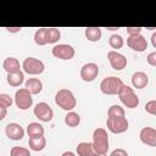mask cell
Instances as JSON below:
<instances>
[{
	"label": "cell",
	"mask_w": 156,
	"mask_h": 156,
	"mask_svg": "<svg viewBox=\"0 0 156 156\" xmlns=\"http://www.w3.org/2000/svg\"><path fill=\"white\" fill-rule=\"evenodd\" d=\"M55 104L61 107L65 111H72L76 105H77V100L74 94L69 90V89H60L56 95H55Z\"/></svg>",
	"instance_id": "3957f363"
},
{
	"label": "cell",
	"mask_w": 156,
	"mask_h": 156,
	"mask_svg": "<svg viewBox=\"0 0 156 156\" xmlns=\"http://www.w3.org/2000/svg\"><path fill=\"white\" fill-rule=\"evenodd\" d=\"M106 29H108V30H116V29H118V27H107Z\"/></svg>",
	"instance_id": "8d00e7d4"
},
{
	"label": "cell",
	"mask_w": 156,
	"mask_h": 156,
	"mask_svg": "<svg viewBox=\"0 0 156 156\" xmlns=\"http://www.w3.org/2000/svg\"><path fill=\"white\" fill-rule=\"evenodd\" d=\"M100 156H106V155H100Z\"/></svg>",
	"instance_id": "74e56055"
},
{
	"label": "cell",
	"mask_w": 156,
	"mask_h": 156,
	"mask_svg": "<svg viewBox=\"0 0 156 156\" xmlns=\"http://www.w3.org/2000/svg\"><path fill=\"white\" fill-rule=\"evenodd\" d=\"M132 84L136 89H144L149 84V77L145 72L138 71L132 76Z\"/></svg>",
	"instance_id": "2e32d148"
},
{
	"label": "cell",
	"mask_w": 156,
	"mask_h": 156,
	"mask_svg": "<svg viewBox=\"0 0 156 156\" xmlns=\"http://www.w3.org/2000/svg\"><path fill=\"white\" fill-rule=\"evenodd\" d=\"M52 55L56 57V58H60V60H71L76 51L73 49V46L68 45V44H58V45H55L51 50Z\"/></svg>",
	"instance_id": "30bf717a"
},
{
	"label": "cell",
	"mask_w": 156,
	"mask_h": 156,
	"mask_svg": "<svg viewBox=\"0 0 156 156\" xmlns=\"http://www.w3.org/2000/svg\"><path fill=\"white\" fill-rule=\"evenodd\" d=\"M61 38V32L57 28H39L34 33V43L37 45L54 44Z\"/></svg>",
	"instance_id": "6da1fadb"
},
{
	"label": "cell",
	"mask_w": 156,
	"mask_h": 156,
	"mask_svg": "<svg viewBox=\"0 0 156 156\" xmlns=\"http://www.w3.org/2000/svg\"><path fill=\"white\" fill-rule=\"evenodd\" d=\"M107 58H108L111 67L116 71H121V69L126 68V66H127V57L115 50H111L107 52Z\"/></svg>",
	"instance_id": "8fae6325"
},
{
	"label": "cell",
	"mask_w": 156,
	"mask_h": 156,
	"mask_svg": "<svg viewBox=\"0 0 156 156\" xmlns=\"http://www.w3.org/2000/svg\"><path fill=\"white\" fill-rule=\"evenodd\" d=\"M15 104L20 110H28L33 105L32 94L26 88L18 89L15 94Z\"/></svg>",
	"instance_id": "ba28073f"
},
{
	"label": "cell",
	"mask_w": 156,
	"mask_h": 156,
	"mask_svg": "<svg viewBox=\"0 0 156 156\" xmlns=\"http://www.w3.org/2000/svg\"><path fill=\"white\" fill-rule=\"evenodd\" d=\"M145 111L152 116L156 115V100H150L149 102H146L145 105Z\"/></svg>",
	"instance_id": "f1b7e54d"
},
{
	"label": "cell",
	"mask_w": 156,
	"mask_h": 156,
	"mask_svg": "<svg viewBox=\"0 0 156 156\" xmlns=\"http://www.w3.org/2000/svg\"><path fill=\"white\" fill-rule=\"evenodd\" d=\"M146 61H147V63L150 65V66H156V51H152V52H150L149 55H147V57H146Z\"/></svg>",
	"instance_id": "4dcf8cb0"
},
{
	"label": "cell",
	"mask_w": 156,
	"mask_h": 156,
	"mask_svg": "<svg viewBox=\"0 0 156 156\" xmlns=\"http://www.w3.org/2000/svg\"><path fill=\"white\" fill-rule=\"evenodd\" d=\"M99 74V66L94 62H88L80 68V78L84 82H93Z\"/></svg>",
	"instance_id": "7c38bea8"
},
{
	"label": "cell",
	"mask_w": 156,
	"mask_h": 156,
	"mask_svg": "<svg viewBox=\"0 0 156 156\" xmlns=\"http://www.w3.org/2000/svg\"><path fill=\"white\" fill-rule=\"evenodd\" d=\"M93 149L96 156L106 155L108 150V135L104 128H96L93 133Z\"/></svg>",
	"instance_id": "7a4b0ae2"
},
{
	"label": "cell",
	"mask_w": 156,
	"mask_h": 156,
	"mask_svg": "<svg viewBox=\"0 0 156 156\" xmlns=\"http://www.w3.org/2000/svg\"><path fill=\"white\" fill-rule=\"evenodd\" d=\"M2 68L7 72V74L10 73H16L21 71V65L20 61L15 57H6L2 62Z\"/></svg>",
	"instance_id": "e0dca14e"
},
{
	"label": "cell",
	"mask_w": 156,
	"mask_h": 156,
	"mask_svg": "<svg viewBox=\"0 0 156 156\" xmlns=\"http://www.w3.org/2000/svg\"><path fill=\"white\" fill-rule=\"evenodd\" d=\"M6 115H7V110L0 107V121H2V119L6 117Z\"/></svg>",
	"instance_id": "836d02e7"
},
{
	"label": "cell",
	"mask_w": 156,
	"mask_h": 156,
	"mask_svg": "<svg viewBox=\"0 0 156 156\" xmlns=\"http://www.w3.org/2000/svg\"><path fill=\"white\" fill-rule=\"evenodd\" d=\"M151 43H152V46L156 49V33H152V35H151Z\"/></svg>",
	"instance_id": "e575fe53"
},
{
	"label": "cell",
	"mask_w": 156,
	"mask_h": 156,
	"mask_svg": "<svg viewBox=\"0 0 156 156\" xmlns=\"http://www.w3.org/2000/svg\"><path fill=\"white\" fill-rule=\"evenodd\" d=\"M108 44L112 49H121L124 44V40L121 35L118 34H112L110 38H108Z\"/></svg>",
	"instance_id": "484cf974"
},
{
	"label": "cell",
	"mask_w": 156,
	"mask_h": 156,
	"mask_svg": "<svg viewBox=\"0 0 156 156\" xmlns=\"http://www.w3.org/2000/svg\"><path fill=\"white\" fill-rule=\"evenodd\" d=\"M61 156H76V155H74L72 151H65V152H63Z\"/></svg>",
	"instance_id": "d590c367"
},
{
	"label": "cell",
	"mask_w": 156,
	"mask_h": 156,
	"mask_svg": "<svg viewBox=\"0 0 156 156\" xmlns=\"http://www.w3.org/2000/svg\"><path fill=\"white\" fill-rule=\"evenodd\" d=\"M84 34L89 41L95 43V41H99L101 38V29L99 27H87L84 30Z\"/></svg>",
	"instance_id": "44dd1931"
},
{
	"label": "cell",
	"mask_w": 156,
	"mask_h": 156,
	"mask_svg": "<svg viewBox=\"0 0 156 156\" xmlns=\"http://www.w3.org/2000/svg\"><path fill=\"white\" fill-rule=\"evenodd\" d=\"M124 115H126L124 108L121 107L119 105H112L107 110V116L108 117H126Z\"/></svg>",
	"instance_id": "d4e9b609"
},
{
	"label": "cell",
	"mask_w": 156,
	"mask_h": 156,
	"mask_svg": "<svg viewBox=\"0 0 156 156\" xmlns=\"http://www.w3.org/2000/svg\"><path fill=\"white\" fill-rule=\"evenodd\" d=\"M10 156H30V152L28 149L22 146H13L10 150Z\"/></svg>",
	"instance_id": "4316f807"
},
{
	"label": "cell",
	"mask_w": 156,
	"mask_h": 156,
	"mask_svg": "<svg viewBox=\"0 0 156 156\" xmlns=\"http://www.w3.org/2000/svg\"><path fill=\"white\" fill-rule=\"evenodd\" d=\"M118 96H119L121 102L126 107H128V108H135L139 105V98H138V95L134 93L133 88H130L128 85H124L123 87V89L118 94Z\"/></svg>",
	"instance_id": "8992f818"
},
{
	"label": "cell",
	"mask_w": 156,
	"mask_h": 156,
	"mask_svg": "<svg viewBox=\"0 0 156 156\" xmlns=\"http://www.w3.org/2000/svg\"><path fill=\"white\" fill-rule=\"evenodd\" d=\"M26 89L32 95H37V94H39L43 90V83L38 78H29L26 82Z\"/></svg>",
	"instance_id": "ac0fdd59"
},
{
	"label": "cell",
	"mask_w": 156,
	"mask_h": 156,
	"mask_svg": "<svg viewBox=\"0 0 156 156\" xmlns=\"http://www.w3.org/2000/svg\"><path fill=\"white\" fill-rule=\"evenodd\" d=\"M124 87V83L121 78L111 76L104 78L100 83V90L105 95H118Z\"/></svg>",
	"instance_id": "277c9868"
},
{
	"label": "cell",
	"mask_w": 156,
	"mask_h": 156,
	"mask_svg": "<svg viewBox=\"0 0 156 156\" xmlns=\"http://www.w3.org/2000/svg\"><path fill=\"white\" fill-rule=\"evenodd\" d=\"M6 29H7V32H10V33H18L22 28H21V27H6Z\"/></svg>",
	"instance_id": "d6a6232c"
},
{
	"label": "cell",
	"mask_w": 156,
	"mask_h": 156,
	"mask_svg": "<svg viewBox=\"0 0 156 156\" xmlns=\"http://www.w3.org/2000/svg\"><path fill=\"white\" fill-rule=\"evenodd\" d=\"M12 104H13V100L9 94H5V93L0 94V107L7 110V107H10Z\"/></svg>",
	"instance_id": "83f0119b"
},
{
	"label": "cell",
	"mask_w": 156,
	"mask_h": 156,
	"mask_svg": "<svg viewBox=\"0 0 156 156\" xmlns=\"http://www.w3.org/2000/svg\"><path fill=\"white\" fill-rule=\"evenodd\" d=\"M33 112H34V116L37 118H39V121H41V122H50L54 117V111L46 102L37 104Z\"/></svg>",
	"instance_id": "9c48e42d"
},
{
	"label": "cell",
	"mask_w": 156,
	"mask_h": 156,
	"mask_svg": "<svg viewBox=\"0 0 156 156\" xmlns=\"http://www.w3.org/2000/svg\"><path fill=\"white\" fill-rule=\"evenodd\" d=\"M141 27H127V33L129 35H138L141 33Z\"/></svg>",
	"instance_id": "f546056e"
},
{
	"label": "cell",
	"mask_w": 156,
	"mask_h": 156,
	"mask_svg": "<svg viewBox=\"0 0 156 156\" xmlns=\"http://www.w3.org/2000/svg\"><path fill=\"white\" fill-rule=\"evenodd\" d=\"M140 140L149 145V146H156V129L155 128H151V127H144L141 130H140Z\"/></svg>",
	"instance_id": "9a60e30c"
},
{
	"label": "cell",
	"mask_w": 156,
	"mask_h": 156,
	"mask_svg": "<svg viewBox=\"0 0 156 156\" xmlns=\"http://www.w3.org/2000/svg\"><path fill=\"white\" fill-rule=\"evenodd\" d=\"M6 80H7L9 85H11V87H20L24 80V73L22 71L16 72V73H10V74H7Z\"/></svg>",
	"instance_id": "603a6c76"
},
{
	"label": "cell",
	"mask_w": 156,
	"mask_h": 156,
	"mask_svg": "<svg viewBox=\"0 0 156 156\" xmlns=\"http://www.w3.org/2000/svg\"><path fill=\"white\" fill-rule=\"evenodd\" d=\"M65 123H66L68 127L74 128V127L79 126V123H80V116H79L77 112L69 111V112L65 116Z\"/></svg>",
	"instance_id": "cb8c5ba5"
},
{
	"label": "cell",
	"mask_w": 156,
	"mask_h": 156,
	"mask_svg": "<svg viewBox=\"0 0 156 156\" xmlns=\"http://www.w3.org/2000/svg\"><path fill=\"white\" fill-rule=\"evenodd\" d=\"M77 154H78V156H96L91 143H87V141H82L78 144Z\"/></svg>",
	"instance_id": "ffe728a7"
},
{
	"label": "cell",
	"mask_w": 156,
	"mask_h": 156,
	"mask_svg": "<svg viewBox=\"0 0 156 156\" xmlns=\"http://www.w3.org/2000/svg\"><path fill=\"white\" fill-rule=\"evenodd\" d=\"M27 133H28L29 138L44 136V127L38 122H32L27 126Z\"/></svg>",
	"instance_id": "d6986e66"
},
{
	"label": "cell",
	"mask_w": 156,
	"mask_h": 156,
	"mask_svg": "<svg viewBox=\"0 0 156 156\" xmlns=\"http://www.w3.org/2000/svg\"><path fill=\"white\" fill-rule=\"evenodd\" d=\"M28 145H29V149L33 150V151H41V150L46 146V139H45L44 136L29 138Z\"/></svg>",
	"instance_id": "7402d4cb"
},
{
	"label": "cell",
	"mask_w": 156,
	"mask_h": 156,
	"mask_svg": "<svg viewBox=\"0 0 156 156\" xmlns=\"http://www.w3.org/2000/svg\"><path fill=\"white\" fill-rule=\"evenodd\" d=\"M44 156H46V155H44Z\"/></svg>",
	"instance_id": "f35d334b"
},
{
	"label": "cell",
	"mask_w": 156,
	"mask_h": 156,
	"mask_svg": "<svg viewBox=\"0 0 156 156\" xmlns=\"http://www.w3.org/2000/svg\"><path fill=\"white\" fill-rule=\"evenodd\" d=\"M110 156H128V152L124 150V149H115L111 154H110Z\"/></svg>",
	"instance_id": "1f68e13d"
},
{
	"label": "cell",
	"mask_w": 156,
	"mask_h": 156,
	"mask_svg": "<svg viewBox=\"0 0 156 156\" xmlns=\"http://www.w3.org/2000/svg\"><path fill=\"white\" fill-rule=\"evenodd\" d=\"M107 129L113 134H121L128 130V121L126 117H107Z\"/></svg>",
	"instance_id": "52a82bcc"
},
{
	"label": "cell",
	"mask_w": 156,
	"mask_h": 156,
	"mask_svg": "<svg viewBox=\"0 0 156 156\" xmlns=\"http://www.w3.org/2000/svg\"><path fill=\"white\" fill-rule=\"evenodd\" d=\"M22 68L24 73L35 76V74H41L45 69V65L43 61H40L39 58L35 57H27L24 58L23 63H22Z\"/></svg>",
	"instance_id": "5b68a950"
},
{
	"label": "cell",
	"mask_w": 156,
	"mask_h": 156,
	"mask_svg": "<svg viewBox=\"0 0 156 156\" xmlns=\"http://www.w3.org/2000/svg\"><path fill=\"white\" fill-rule=\"evenodd\" d=\"M5 134L11 140H22L24 136V129L18 123H9L5 127Z\"/></svg>",
	"instance_id": "5bb4252c"
},
{
	"label": "cell",
	"mask_w": 156,
	"mask_h": 156,
	"mask_svg": "<svg viewBox=\"0 0 156 156\" xmlns=\"http://www.w3.org/2000/svg\"><path fill=\"white\" fill-rule=\"evenodd\" d=\"M127 45L130 49H133L134 51H138V52H143L147 49V41L141 34L129 35L128 39H127Z\"/></svg>",
	"instance_id": "4fadbf2b"
}]
</instances>
